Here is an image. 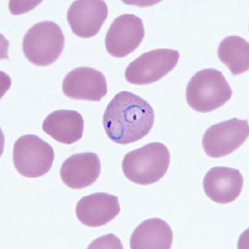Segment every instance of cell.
<instances>
[{"label": "cell", "mask_w": 249, "mask_h": 249, "mask_svg": "<svg viewBox=\"0 0 249 249\" xmlns=\"http://www.w3.org/2000/svg\"><path fill=\"white\" fill-rule=\"evenodd\" d=\"M179 52L159 48L144 53L130 62L125 70V79L135 85H148L165 77L176 68Z\"/></svg>", "instance_id": "cell-6"}, {"label": "cell", "mask_w": 249, "mask_h": 249, "mask_svg": "<svg viewBox=\"0 0 249 249\" xmlns=\"http://www.w3.org/2000/svg\"><path fill=\"white\" fill-rule=\"evenodd\" d=\"M173 242L170 225L160 218H150L136 227L130 238V249H169Z\"/></svg>", "instance_id": "cell-15"}, {"label": "cell", "mask_w": 249, "mask_h": 249, "mask_svg": "<svg viewBox=\"0 0 249 249\" xmlns=\"http://www.w3.org/2000/svg\"><path fill=\"white\" fill-rule=\"evenodd\" d=\"M144 34V23L141 18L130 14L120 15L106 34V49L116 58L127 57L141 45Z\"/></svg>", "instance_id": "cell-8"}, {"label": "cell", "mask_w": 249, "mask_h": 249, "mask_svg": "<svg viewBox=\"0 0 249 249\" xmlns=\"http://www.w3.org/2000/svg\"><path fill=\"white\" fill-rule=\"evenodd\" d=\"M55 152L50 144L36 135H24L15 142L13 162L21 176L38 178L51 170Z\"/></svg>", "instance_id": "cell-5"}, {"label": "cell", "mask_w": 249, "mask_h": 249, "mask_svg": "<svg viewBox=\"0 0 249 249\" xmlns=\"http://www.w3.org/2000/svg\"><path fill=\"white\" fill-rule=\"evenodd\" d=\"M218 56L233 76L246 72L249 68V45L244 38L232 35L221 41Z\"/></svg>", "instance_id": "cell-16"}, {"label": "cell", "mask_w": 249, "mask_h": 249, "mask_svg": "<svg viewBox=\"0 0 249 249\" xmlns=\"http://www.w3.org/2000/svg\"><path fill=\"white\" fill-rule=\"evenodd\" d=\"M107 91L105 76L93 68H74L62 81V92L71 99L100 102Z\"/></svg>", "instance_id": "cell-9"}, {"label": "cell", "mask_w": 249, "mask_h": 249, "mask_svg": "<svg viewBox=\"0 0 249 249\" xmlns=\"http://www.w3.org/2000/svg\"><path fill=\"white\" fill-rule=\"evenodd\" d=\"M155 112L149 102L136 94L121 91L114 96L103 114L107 136L118 144H130L150 133Z\"/></svg>", "instance_id": "cell-1"}, {"label": "cell", "mask_w": 249, "mask_h": 249, "mask_svg": "<svg viewBox=\"0 0 249 249\" xmlns=\"http://www.w3.org/2000/svg\"><path fill=\"white\" fill-rule=\"evenodd\" d=\"M43 130L53 139L64 144H72L82 137L84 121L75 110H56L43 122Z\"/></svg>", "instance_id": "cell-14"}, {"label": "cell", "mask_w": 249, "mask_h": 249, "mask_svg": "<svg viewBox=\"0 0 249 249\" xmlns=\"http://www.w3.org/2000/svg\"><path fill=\"white\" fill-rule=\"evenodd\" d=\"M249 135V122L232 118L211 125L203 136L202 144L207 156L221 158L240 147Z\"/></svg>", "instance_id": "cell-7"}, {"label": "cell", "mask_w": 249, "mask_h": 249, "mask_svg": "<svg viewBox=\"0 0 249 249\" xmlns=\"http://www.w3.org/2000/svg\"><path fill=\"white\" fill-rule=\"evenodd\" d=\"M101 161L96 153L74 154L62 164L60 177L67 186L82 190L91 186L99 178Z\"/></svg>", "instance_id": "cell-13"}, {"label": "cell", "mask_w": 249, "mask_h": 249, "mask_svg": "<svg viewBox=\"0 0 249 249\" xmlns=\"http://www.w3.org/2000/svg\"><path fill=\"white\" fill-rule=\"evenodd\" d=\"M204 192L212 201L220 204H230L240 196L244 177L237 169L213 167L204 176Z\"/></svg>", "instance_id": "cell-11"}, {"label": "cell", "mask_w": 249, "mask_h": 249, "mask_svg": "<svg viewBox=\"0 0 249 249\" xmlns=\"http://www.w3.org/2000/svg\"><path fill=\"white\" fill-rule=\"evenodd\" d=\"M168 148L159 142H152L132 150L122 160V171L132 183L150 185L160 181L170 167Z\"/></svg>", "instance_id": "cell-2"}, {"label": "cell", "mask_w": 249, "mask_h": 249, "mask_svg": "<svg viewBox=\"0 0 249 249\" xmlns=\"http://www.w3.org/2000/svg\"><path fill=\"white\" fill-rule=\"evenodd\" d=\"M108 14L107 5L102 0H78L69 7L67 20L74 34L91 38L99 33Z\"/></svg>", "instance_id": "cell-10"}, {"label": "cell", "mask_w": 249, "mask_h": 249, "mask_svg": "<svg viewBox=\"0 0 249 249\" xmlns=\"http://www.w3.org/2000/svg\"><path fill=\"white\" fill-rule=\"evenodd\" d=\"M121 211L116 196L108 193H94L81 198L77 207V219L86 226H104L116 218Z\"/></svg>", "instance_id": "cell-12"}, {"label": "cell", "mask_w": 249, "mask_h": 249, "mask_svg": "<svg viewBox=\"0 0 249 249\" xmlns=\"http://www.w3.org/2000/svg\"><path fill=\"white\" fill-rule=\"evenodd\" d=\"M65 37L58 24L43 21L34 24L23 37V52L34 65L46 67L56 62L62 55Z\"/></svg>", "instance_id": "cell-4"}, {"label": "cell", "mask_w": 249, "mask_h": 249, "mask_svg": "<svg viewBox=\"0 0 249 249\" xmlns=\"http://www.w3.org/2000/svg\"><path fill=\"white\" fill-rule=\"evenodd\" d=\"M232 96L229 82L223 73L214 68L198 71L187 84V103L193 110L200 113L218 110Z\"/></svg>", "instance_id": "cell-3"}]
</instances>
